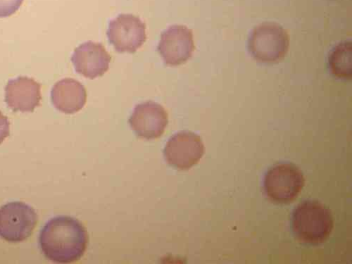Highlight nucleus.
<instances>
[{"label":"nucleus","instance_id":"f03ea898","mask_svg":"<svg viewBox=\"0 0 352 264\" xmlns=\"http://www.w3.org/2000/svg\"><path fill=\"white\" fill-rule=\"evenodd\" d=\"M293 232L302 242L318 245L325 242L333 230L331 212L318 201L302 202L293 212L291 219Z\"/></svg>","mask_w":352,"mask_h":264},{"label":"nucleus","instance_id":"20e7f679","mask_svg":"<svg viewBox=\"0 0 352 264\" xmlns=\"http://www.w3.org/2000/svg\"><path fill=\"white\" fill-rule=\"evenodd\" d=\"M305 186L300 169L290 163H280L272 167L263 181L264 190L268 197L279 204L295 200Z\"/></svg>","mask_w":352,"mask_h":264},{"label":"nucleus","instance_id":"9b49d317","mask_svg":"<svg viewBox=\"0 0 352 264\" xmlns=\"http://www.w3.org/2000/svg\"><path fill=\"white\" fill-rule=\"evenodd\" d=\"M41 100V86L32 78L19 76L6 87V102L15 112H33Z\"/></svg>","mask_w":352,"mask_h":264},{"label":"nucleus","instance_id":"ddd939ff","mask_svg":"<svg viewBox=\"0 0 352 264\" xmlns=\"http://www.w3.org/2000/svg\"><path fill=\"white\" fill-rule=\"evenodd\" d=\"M351 42L344 41L336 46L329 58V64L332 74L340 79H350L351 68Z\"/></svg>","mask_w":352,"mask_h":264},{"label":"nucleus","instance_id":"4468645a","mask_svg":"<svg viewBox=\"0 0 352 264\" xmlns=\"http://www.w3.org/2000/svg\"><path fill=\"white\" fill-rule=\"evenodd\" d=\"M23 0H0V18L9 17L21 8Z\"/></svg>","mask_w":352,"mask_h":264},{"label":"nucleus","instance_id":"9d476101","mask_svg":"<svg viewBox=\"0 0 352 264\" xmlns=\"http://www.w3.org/2000/svg\"><path fill=\"white\" fill-rule=\"evenodd\" d=\"M111 60L105 47L92 41L80 45L72 56L76 72L90 79L103 76L109 68Z\"/></svg>","mask_w":352,"mask_h":264},{"label":"nucleus","instance_id":"f8f14e48","mask_svg":"<svg viewBox=\"0 0 352 264\" xmlns=\"http://www.w3.org/2000/svg\"><path fill=\"white\" fill-rule=\"evenodd\" d=\"M51 100L54 107L58 111L73 114L85 106L87 100L86 90L76 80L65 78L53 86Z\"/></svg>","mask_w":352,"mask_h":264},{"label":"nucleus","instance_id":"f257e3e1","mask_svg":"<svg viewBox=\"0 0 352 264\" xmlns=\"http://www.w3.org/2000/svg\"><path fill=\"white\" fill-rule=\"evenodd\" d=\"M40 246L50 260L60 263H72L84 254L88 236L86 229L77 219L57 217L50 220L41 230Z\"/></svg>","mask_w":352,"mask_h":264},{"label":"nucleus","instance_id":"423d86ee","mask_svg":"<svg viewBox=\"0 0 352 264\" xmlns=\"http://www.w3.org/2000/svg\"><path fill=\"white\" fill-rule=\"evenodd\" d=\"M201 138L195 133L184 131L173 135L164 151L168 164L179 170H188L197 164L204 154Z\"/></svg>","mask_w":352,"mask_h":264},{"label":"nucleus","instance_id":"6e6552de","mask_svg":"<svg viewBox=\"0 0 352 264\" xmlns=\"http://www.w3.org/2000/svg\"><path fill=\"white\" fill-rule=\"evenodd\" d=\"M146 26L133 14H120L110 21L107 37L119 52H135L146 41Z\"/></svg>","mask_w":352,"mask_h":264},{"label":"nucleus","instance_id":"1a4fd4ad","mask_svg":"<svg viewBox=\"0 0 352 264\" xmlns=\"http://www.w3.org/2000/svg\"><path fill=\"white\" fill-rule=\"evenodd\" d=\"M168 114L158 103L146 102L134 109L129 124L135 134L146 140L160 138L168 124Z\"/></svg>","mask_w":352,"mask_h":264},{"label":"nucleus","instance_id":"39448f33","mask_svg":"<svg viewBox=\"0 0 352 264\" xmlns=\"http://www.w3.org/2000/svg\"><path fill=\"white\" fill-rule=\"evenodd\" d=\"M38 214L21 201L8 203L0 208V237L12 243L31 237L38 223Z\"/></svg>","mask_w":352,"mask_h":264},{"label":"nucleus","instance_id":"7ed1b4c3","mask_svg":"<svg viewBox=\"0 0 352 264\" xmlns=\"http://www.w3.org/2000/svg\"><path fill=\"white\" fill-rule=\"evenodd\" d=\"M287 32L276 23H263L254 28L248 39V50L257 62L273 64L280 62L288 52Z\"/></svg>","mask_w":352,"mask_h":264},{"label":"nucleus","instance_id":"2eb2a0df","mask_svg":"<svg viewBox=\"0 0 352 264\" xmlns=\"http://www.w3.org/2000/svg\"><path fill=\"white\" fill-rule=\"evenodd\" d=\"M10 134V123L7 116L0 111V144Z\"/></svg>","mask_w":352,"mask_h":264},{"label":"nucleus","instance_id":"0eeeda50","mask_svg":"<svg viewBox=\"0 0 352 264\" xmlns=\"http://www.w3.org/2000/svg\"><path fill=\"white\" fill-rule=\"evenodd\" d=\"M158 51L166 65L178 67L185 64L195 51L192 31L182 25L170 26L161 36Z\"/></svg>","mask_w":352,"mask_h":264}]
</instances>
